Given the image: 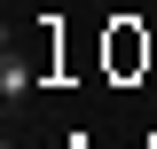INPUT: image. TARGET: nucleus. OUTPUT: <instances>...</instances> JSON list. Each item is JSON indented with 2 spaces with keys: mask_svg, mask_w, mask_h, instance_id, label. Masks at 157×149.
Returning a JSON list of instances; mask_svg holds the SVG:
<instances>
[{
  "mask_svg": "<svg viewBox=\"0 0 157 149\" xmlns=\"http://www.w3.org/2000/svg\"><path fill=\"white\" fill-rule=\"evenodd\" d=\"M24 86H32V63H16V47H8V63H0V94H8V102H16Z\"/></svg>",
  "mask_w": 157,
  "mask_h": 149,
  "instance_id": "f03ea898",
  "label": "nucleus"
},
{
  "mask_svg": "<svg viewBox=\"0 0 157 149\" xmlns=\"http://www.w3.org/2000/svg\"><path fill=\"white\" fill-rule=\"evenodd\" d=\"M102 55H110V71H118V78H134V71H149V63H157V39L141 32L134 16H110V32H102Z\"/></svg>",
  "mask_w": 157,
  "mask_h": 149,
  "instance_id": "f257e3e1",
  "label": "nucleus"
}]
</instances>
